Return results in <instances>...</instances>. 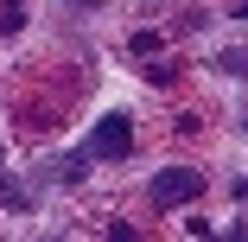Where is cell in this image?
<instances>
[{
	"label": "cell",
	"mask_w": 248,
	"mask_h": 242,
	"mask_svg": "<svg viewBox=\"0 0 248 242\" xmlns=\"http://www.w3.org/2000/svg\"><path fill=\"white\" fill-rule=\"evenodd\" d=\"M134 153V128H127V115H102L89 128V140H83V160H127Z\"/></svg>",
	"instance_id": "1"
},
{
	"label": "cell",
	"mask_w": 248,
	"mask_h": 242,
	"mask_svg": "<svg viewBox=\"0 0 248 242\" xmlns=\"http://www.w3.org/2000/svg\"><path fill=\"white\" fill-rule=\"evenodd\" d=\"M191 198H204V172H191V166H172L153 178V210H178Z\"/></svg>",
	"instance_id": "2"
}]
</instances>
